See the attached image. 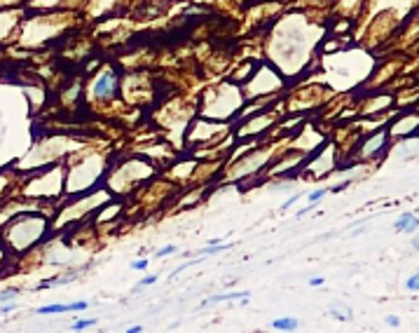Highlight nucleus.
Instances as JSON below:
<instances>
[{
    "label": "nucleus",
    "mask_w": 419,
    "mask_h": 333,
    "mask_svg": "<svg viewBox=\"0 0 419 333\" xmlns=\"http://www.w3.org/2000/svg\"><path fill=\"white\" fill-rule=\"evenodd\" d=\"M272 328H276V331H295V328H298V319L281 317V319H274V322H272Z\"/></svg>",
    "instance_id": "nucleus-4"
},
{
    "label": "nucleus",
    "mask_w": 419,
    "mask_h": 333,
    "mask_svg": "<svg viewBox=\"0 0 419 333\" xmlns=\"http://www.w3.org/2000/svg\"><path fill=\"white\" fill-rule=\"evenodd\" d=\"M412 246H414V249H417V251H419V235H417V237H414V239H412Z\"/></svg>",
    "instance_id": "nucleus-14"
},
{
    "label": "nucleus",
    "mask_w": 419,
    "mask_h": 333,
    "mask_svg": "<svg viewBox=\"0 0 419 333\" xmlns=\"http://www.w3.org/2000/svg\"><path fill=\"white\" fill-rule=\"evenodd\" d=\"M408 289H410V291H419V272L414 275V277L408 279Z\"/></svg>",
    "instance_id": "nucleus-8"
},
{
    "label": "nucleus",
    "mask_w": 419,
    "mask_h": 333,
    "mask_svg": "<svg viewBox=\"0 0 419 333\" xmlns=\"http://www.w3.org/2000/svg\"><path fill=\"white\" fill-rule=\"evenodd\" d=\"M92 324H94V319H82V322H75L73 328H75V331H84V328H89Z\"/></svg>",
    "instance_id": "nucleus-7"
},
{
    "label": "nucleus",
    "mask_w": 419,
    "mask_h": 333,
    "mask_svg": "<svg viewBox=\"0 0 419 333\" xmlns=\"http://www.w3.org/2000/svg\"><path fill=\"white\" fill-rule=\"evenodd\" d=\"M386 324H389V326H398L401 319H398V317H386Z\"/></svg>",
    "instance_id": "nucleus-10"
},
{
    "label": "nucleus",
    "mask_w": 419,
    "mask_h": 333,
    "mask_svg": "<svg viewBox=\"0 0 419 333\" xmlns=\"http://www.w3.org/2000/svg\"><path fill=\"white\" fill-rule=\"evenodd\" d=\"M325 193H328V190H314V193L309 195V202H312V204H316L319 200H323V197H325Z\"/></svg>",
    "instance_id": "nucleus-5"
},
{
    "label": "nucleus",
    "mask_w": 419,
    "mask_h": 333,
    "mask_svg": "<svg viewBox=\"0 0 419 333\" xmlns=\"http://www.w3.org/2000/svg\"><path fill=\"white\" fill-rule=\"evenodd\" d=\"M309 284H312V286H321V284H323V279H321V277H314V279H309Z\"/></svg>",
    "instance_id": "nucleus-12"
},
{
    "label": "nucleus",
    "mask_w": 419,
    "mask_h": 333,
    "mask_svg": "<svg viewBox=\"0 0 419 333\" xmlns=\"http://www.w3.org/2000/svg\"><path fill=\"white\" fill-rule=\"evenodd\" d=\"M117 75L113 71L103 73L99 80H96V96L99 99H113V96L117 94Z\"/></svg>",
    "instance_id": "nucleus-1"
},
{
    "label": "nucleus",
    "mask_w": 419,
    "mask_h": 333,
    "mask_svg": "<svg viewBox=\"0 0 419 333\" xmlns=\"http://www.w3.org/2000/svg\"><path fill=\"white\" fill-rule=\"evenodd\" d=\"M171 254H176V246L169 244V246H164V249H160L155 256H157V258H164V256H171Z\"/></svg>",
    "instance_id": "nucleus-6"
},
{
    "label": "nucleus",
    "mask_w": 419,
    "mask_h": 333,
    "mask_svg": "<svg viewBox=\"0 0 419 333\" xmlns=\"http://www.w3.org/2000/svg\"><path fill=\"white\" fill-rule=\"evenodd\" d=\"M155 282H157V277H145L143 282L138 284V286H148V284H155Z\"/></svg>",
    "instance_id": "nucleus-11"
},
{
    "label": "nucleus",
    "mask_w": 419,
    "mask_h": 333,
    "mask_svg": "<svg viewBox=\"0 0 419 333\" xmlns=\"http://www.w3.org/2000/svg\"><path fill=\"white\" fill-rule=\"evenodd\" d=\"M141 331H143V326H131L129 328V333H141Z\"/></svg>",
    "instance_id": "nucleus-13"
},
{
    "label": "nucleus",
    "mask_w": 419,
    "mask_h": 333,
    "mask_svg": "<svg viewBox=\"0 0 419 333\" xmlns=\"http://www.w3.org/2000/svg\"><path fill=\"white\" fill-rule=\"evenodd\" d=\"M393 228H396L398 233H414V230H419V218L414 216V214H403V216L393 223Z\"/></svg>",
    "instance_id": "nucleus-2"
},
{
    "label": "nucleus",
    "mask_w": 419,
    "mask_h": 333,
    "mask_svg": "<svg viewBox=\"0 0 419 333\" xmlns=\"http://www.w3.org/2000/svg\"><path fill=\"white\" fill-rule=\"evenodd\" d=\"M248 298H251V291H241V294L232 291V294H223V296H211L209 300H204V303H202V307L209 305V303H220V300H241V303H246Z\"/></svg>",
    "instance_id": "nucleus-3"
},
{
    "label": "nucleus",
    "mask_w": 419,
    "mask_h": 333,
    "mask_svg": "<svg viewBox=\"0 0 419 333\" xmlns=\"http://www.w3.org/2000/svg\"><path fill=\"white\" fill-rule=\"evenodd\" d=\"M131 267L134 270H145V267H148V261H134Z\"/></svg>",
    "instance_id": "nucleus-9"
}]
</instances>
